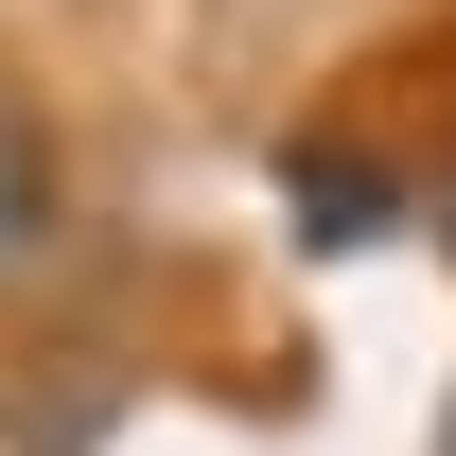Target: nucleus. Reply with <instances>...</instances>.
I'll return each mask as SVG.
<instances>
[{
    "instance_id": "nucleus-1",
    "label": "nucleus",
    "mask_w": 456,
    "mask_h": 456,
    "mask_svg": "<svg viewBox=\"0 0 456 456\" xmlns=\"http://www.w3.org/2000/svg\"><path fill=\"white\" fill-rule=\"evenodd\" d=\"M264 193H281V246H298V264H369L387 228H421V175H403L369 123H298L281 159H264Z\"/></svg>"
},
{
    "instance_id": "nucleus-2",
    "label": "nucleus",
    "mask_w": 456,
    "mask_h": 456,
    "mask_svg": "<svg viewBox=\"0 0 456 456\" xmlns=\"http://www.w3.org/2000/svg\"><path fill=\"white\" fill-rule=\"evenodd\" d=\"M53 246H70V141L36 88H0V281H36Z\"/></svg>"
},
{
    "instance_id": "nucleus-3",
    "label": "nucleus",
    "mask_w": 456,
    "mask_h": 456,
    "mask_svg": "<svg viewBox=\"0 0 456 456\" xmlns=\"http://www.w3.org/2000/svg\"><path fill=\"white\" fill-rule=\"evenodd\" d=\"M439 264H456V175H439Z\"/></svg>"
},
{
    "instance_id": "nucleus-4",
    "label": "nucleus",
    "mask_w": 456,
    "mask_h": 456,
    "mask_svg": "<svg viewBox=\"0 0 456 456\" xmlns=\"http://www.w3.org/2000/svg\"><path fill=\"white\" fill-rule=\"evenodd\" d=\"M439 456H456V387H439Z\"/></svg>"
}]
</instances>
